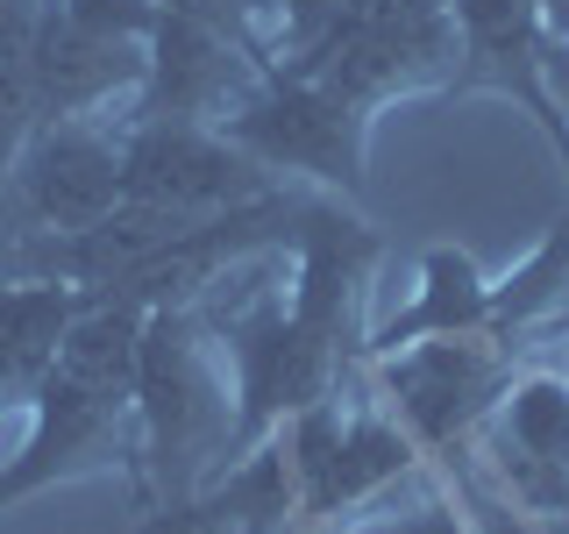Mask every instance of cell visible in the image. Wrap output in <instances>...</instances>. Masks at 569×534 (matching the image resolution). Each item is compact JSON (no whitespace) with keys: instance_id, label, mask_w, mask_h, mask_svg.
I'll use <instances>...</instances> for the list:
<instances>
[{"instance_id":"6da1fadb","label":"cell","mask_w":569,"mask_h":534,"mask_svg":"<svg viewBox=\"0 0 569 534\" xmlns=\"http://www.w3.org/2000/svg\"><path fill=\"white\" fill-rule=\"evenodd\" d=\"M136 349H142V307L114 293L86 299V314L58 343V364L43 370L36 399L22 406L29 427L14 442V456L0 463V513L93 471H129L142 485Z\"/></svg>"},{"instance_id":"7a4b0ae2","label":"cell","mask_w":569,"mask_h":534,"mask_svg":"<svg viewBox=\"0 0 569 534\" xmlns=\"http://www.w3.org/2000/svg\"><path fill=\"white\" fill-rule=\"evenodd\" d=\"M136 427H142V498L157 513L186 506L228 463L236 435V378L221 335L200 307H150L136 349Z\"/></svg>"},{"instance_id":"3957f363","label":"cell","mask_w":569,"mask_h":534,"mask_svg":"<svg viewBox=\"0 0 569 534\" xmlns=\"http://www.w3.org/2000/svg\"><path fill=\"white\" fill-rule=\"evenodd\" d=\"M370 107L349 93L307 79V71H263L257 86L236 100V115L221 121V136H236L271 178H313L335 200H363V150H370Z\"/></svg>"},{"instance_id":"277c9868","label":"cell","mask_w":569,"mask_h":534,"mask_svg":"<svg viewBox=\"0 0 569 534\" xmlns=\"http://www.w3.org/2000/svg\"><path fill=\"white\" fill-rule=\"evenodd\" d=\"M370 385H378V399L406 421V435L427 456L456 463V456H470V442L485 435V421L506 399L512 349H498L491 335H435V343L378 356Z\"/></svg>"},{"instance_id":"5b68a950","label":"cell","mask_w":569,"mask_h":534,"mask_svg":"<svg viewBox=\"0 0 569 534\" xmlns=\"http://www.w3.org/2000/svg\"><path fill=\"white\" fill-rule=\"evenodd\" d=\"M121 129V200L129 207H164V214H228L249 207L263 192H278L284 178H271L236 136L207 129V121H114Z\"/></svg>"},{"instance_id":"8992f818","label":"cell","mask_w":569,"mask_h":534,"mask_svg":"<svg viewBox=\"0 0 569 534\" xmlns=\"http://www.w3.org/2000/svg\"><path fill=\"white\" fill-rule=\"evenodd\" d=\"M121 207V129L114 115L36 121L8 186H0V236L29 228H79Z\"/></svg>"},{"instance_id":"52a82bcc","label":"cell","mask_w":569,"mask_h":534,"mask_svg":"<svg viewBox=\"0 0 569 534\" xmlns=\"http://www.w3.org/2000/svg\"><path fill=\"white\" fill-rule=\"evenodd\" d=\"M456 14V93L520 100L533 129L548 136L556 165L569 171V115L548 86V29L533 0H449Z\"/></svg>"},{"instance_id":"ba28073f","label":"cell","mask_w":569,"mask_h":534,"mask_svg":"<svg viewBox=\"0 0 569 534\" xmlns=\"http://www.w3.org/2000/svg\"><path fill=\"white\" fill-rule=\"evenodd\" d=\"M257 79H263V65L242 36H228L213 22H192V14H157L150 58H142V86H136V100H129L121 121L157 115V121H207V129H221Z\"/></svg>"},{"instance_id":"9c48e42d","label":"cell","mask_w":569,"mask_h":534,"mask_svg":"<svg viewBox=\"0 0 569 534\" xmlns=\"http://www.w3.org/2000/svg\"><path fill=\"white\" fill-rule=\"evenodd\" d=\"M150 43H114V36L79 29L58 0L36 14V121H79V115H129Z\"/></svg>"},{"instance_id":"30bf717a","label":"cell","mask_w":569,"mask_h":534,"mask_svg":"<svg viewBox=\"0 0 569 534\" xmlns=\"http://www.w3.org/2000/svg\"><path fill=\"white\" fill-rule=\"evenodd\" d=\"M485 320H491V278L477 271V257L456 243H427L413 264V299L391 307L385 320H370L363 364H378L391 349H413V343H435V335H485Z\"/></svg>"},{"instance_id":"8fae6325","label":"cell","mask_w":569,"mask_h":534,"mask_svg":"<svg viewBox=\"0 0 569 534\" xmlns=\"http://www.w3.org/2000/svg\"><path fill=\"white\" fill-rule=\"evenodd\" d=\"M79 285H50V278H0V414H22L43 385V370L58 364L64 328L86 314Z\"/></svg>"},{"instance_id":"7c38bea8","label":"cell","mask_w":569,"mask_h":534,"mask_svg":"<svg viewBox=\"0 0 569 534\" xmlns=\"http://www.w3.org/2000/svg\"><path fill=\"white\" fill-rule=\"evenodd\" d=\"M556 328H569V214L548 221V236L512 271L491 278V320H485V335L512 356L533 349Z\"/></svg>"},{"instance_id":"4fadbf2b","label":"cell","mask_w":569,"mask_h":534,"mask_svg":"<svg viewBox=\"0 0 569 534\" xmlns=\"http://www.w3.org/2000/svg\"><path fill=\"white\" fill-rule=\"evenodd\" d=\"M328 534H477V527H470L462 492H449V471L427 463V471H413L399 492H385L378 506H363L356 521L328 527Z\"/></svg>"},{"instance_id":"5bb4252c","label":"cell","mask_w":569,"mask_h":534,"mask_svg":"<svg viewBox=\"0 0 569 534\" xmlns=\"http://www.w3.org/2000/svg\"><path fill=\"white\" fill-rule=\"evenodd\" d=\"M58 8L71 14L79 29H93V36H114V43H150V29H157V0H58Z\"/></svg>"},{"instance_id":"9a60e30c","label":"cell","mask_w":569,"mask_h":534,"mask_svg":"<svg viewBox=\"0 0 569 534\" xmlns=\"http://www.w3.org/2000/svg\"><path fill=\"white\" fill-rule=\"evenodd\" d=\"M164 14H192V22H213L228 36H242L249 43V22H257V0H157Z\"/></svg>"},{"instance_id":"2e32d148","label":"cell","mask_w":569,"mask_h":534,"mask_svg":"<svg viewBox=\"0 0 569 534\" xmlns=\"http://www.w3.org/2000/svg\"><path fill=\"white\" fill-rule=\"evenodd\" d=\"M548 86H556V100L569 115V43H548Z\"/></svg>"},{"instance_id":"e0dca14e","label":"cell","mask_w":569,"mask_h":534,"mask_svg":"<svg viewBox=\"0 0 569 534\" xmlns=\"http://www.w3.org/2000/svg\"><path fill=\"white\" fill-rule=\"evenodd\" d=\"M533 8H541L548 43H569V0H533Z\"/></svg>"},{"instance_id":"ac0fdd59","label":"cell","mask_w":569,"mask_h":534,"mask_svg":"<svg viewBox=\"0 0 569 534\" xmlns=\"http://www.w3.org/2000/svg\"><path fill=\"white\" fill-rule=\"evenodd\" d=\"M527 521L541 527V534H569V498H562V506H548V513H527Z\"/></svg>"},{"instance_id":"d6986e66","label":"cell","mask_w":569,"mask_h":534,"mask_svg":"<svg viewBox=\"0 0 569 534\" xmlns=\"http://www.w3.org/2000/svg\"><path fill=\"white\" fill-rule=\"evenodd\" d=\"M307 534H328V527H307Z\"/></svg>"},{"instance_id":"ffe728a7","label":"cell","mask_w":569,"mask_h":534,"mask_svg":"<svg viewBox=\"0 0 569 534\" xmlns=\"http://www.w3.org/2000/svg\"><path fill=\"white\" fill-rule=\"evenodd\" d=\"M292 534H307V527H292Z\"/></svg>"}]
</instances>
